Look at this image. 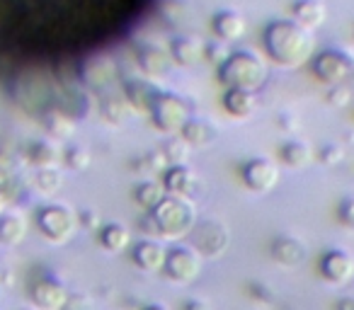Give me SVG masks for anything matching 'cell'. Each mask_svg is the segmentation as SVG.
Segmentation results:
<instances>
[{
    "label": "cell",
    "mask_w": 354,
    "mask_h": 310,
    "mask_svg": "<svg viewBox=\"0 0 354 310\" xmlns=\"http://www.w3.org/2000/svg\"><path fill=\"white\" fill-rule=\"evenodd\" d=\"M265 51L281 68H296L313 54V35L294 20H277L265 30Z\"/></svg>",
    "instance_id": "obj_1"
},
{
    "label": "cell",
    "mask_w": 354,
    "mask_h": 310,
    "mask_svg": "<svg viewBox=\"0 0 354 310\" xmlns=\"http://www.w3.org/2000/svg\"><path fill=\"white\" fill-rule=\"evenodd\" d=\"M218 80L228 90H260L267 83V64L260 54L250 49L231 51L226 61L218 66Z\"/></svg>",
    "instance_id": "obj_2"
},
{
    "label": "cell",
    "mask_w": 354,
    "mask_h": 310,
    "mask_svg": "<svg viewBox=\"0 0 354 310\" xmlns=\"http://www.w3.org/2000/svg\"><path fill=\"white\" fill-rule=\"evenodd\" d=\"M151 213L160 238H185L194 228V206L187 197H165Z\"/></svg>",
    "instance_id": "obj_3"
},
{
    "label": "cell",
    "mask_w": 354,
    "mask_h": 310,
    "mask_svg": "<svg viewBox=\"0 0 354 310\" xmlns=\"http://www.w3.org/2000/svg\"><path fill=\"white\" fill-rule=\"evenodd\" d=\"M37 228L49 242L61 245L73 238L75 228H78V216L66 204H49L37 213Z\"/></svg>",
    "instance_id": "obj_4"
},
{
    "label": "cell",
    "mask_w": 354,
    "mask_h": 310,
    "mask_svg": "<svg viewBox=\"0 0 354 310\" xmlns=\"http://www.w3.org/2000/svg\"><path fill=\"white\" fill-rule=\"evenodd\" d=\"M151 117H153V124L160 128L162 133H177L183 131L185 124L192 119V107L185 97L175 93H160L158 99L153 102L151 107Z\"/></svg>",
    "instance_id": "obj_5"
},
{
    "label": "cell",
    "mask_w": 354,
    "mask_h": 310,
    "mask_svg": "<svg viewBox=\"0 0 354 310\" xmlns=\"http://www.w3.org/2000/svg\"><path fill=\"white\" fill-rule=\"evenodd\" d=\"M189 240H192V247L199 255L214 260V257H221L228 250L231 235H228V228L221 221L209 218V221L194 223V228L189 231Z\"/></svg>",
    "instance_id": "obj_6"
},
{
    "label": "cell",
    "mask_w": 354,
    "mask_h": 310,
    "mask_svg": "<svg viewBox=\"0 0 354 310\" xmlns=\"http://www.w3.org/2000/svg\"><path fill=\"white\" fill-rule=\"evenodd\" d=\"M165 274L177 284H192L202 274V255L192 245H175L165 255Z\"/></svg>",
    "instance_id": "obj_7"
},
{
    "label": "cell",
    "mask_w": 354,
    "mask_h": 310,
    "mask_svg": "<svg viewBox=\"0 0 354 310\" xmlns=\"http://www.w3.org/2000/svg\"><path fill=\"white\" fill-rule=\"evenodd\" d=\"M352 68L354 59L342 49H325L313 59V75L325 85H342Z\"/></svg>",
    "instance_id": "obj_8"
},
{
    "label": "cell",
    "mask_w": 354,
    "mask_h": 310,
    "mask_svg": "<svg viewBox=\"0 0 354 310\" xmlns=\"http://www.w3.org/2000/svg\"><path fill=\"white\" fill-rule=\"evenodd\" d=\"M243 182L250 192L265 194L272 192L279 182V168L267 158H252L243 165Z\"/></svg>",
    "instance_id": "obj_9"
},
{
    "label": "cell",
    "mask_w": 354,
    "mask_h": 310,
    "mask_svg": "<svg viewBox=\"0 0 354 310\" xmlns=\"http://www.w3.org/2000/svg\"><path fill=\"white\" fill-rule=\"evenodd\" d=\"M320 276L330 284H349L354 279V255L347 250H328L320 257Z\"/></svg>",
    "instance_id": "obj_10"
},
{
    "label": "cell",
    "mask_w": 354,
    "mask_h": 310,
    "mask_svg": "<svg viewBox=\"0 0 354 310\" xmlns=\"http://www.w3.org/2000/svg\"><path fill=\"white\" fill-rule=\"evenodd\" d=\"M32 303L37 310H66L68 291L56 279H41L32 286Z\"/></svg>",
    "instance_id": "obj_11"
},
{
    "label": "cell",
    "mask_w": 354,
    "mask_h": 310,
    "mask_svg": "<svg viewBox=\"0 0 354 310\" xmlns=\"http://www.w3.org/2000/svg\"><path fill=\"white\" fill-rule=\"evenodd\" d=\"M158 95H160V90L143 78H131L124 83V99H127V104H131L133 109H141V112H151Z\"/></svg>",
    "instance_id": "obj_12"
},
{
    "label": "cell",
    "mask_w": 354,
    "mask_h": 310,
    "mask_svg": "<svg viewBox=\"0 0 354 310\" xmlns=\"http://www.w3.org/2000/svg\"><path fill=\"white\" fill-rule=\"evenodd\" d=\"M80 75H83V83L88 85V88L100 90V88H107L114 80L117 66H114V61L107 59V56H97V59H90L88 64L83 66Z\"/></svg>",
    "instance_id": "obj_13"
},
{
    "label": "cell",
    "mask_w": 354,
    "mask_h": 310,
    "mask_svg": "<svg viewBox=\"0 0 354 310\" xmlns=\"http://www.w3.org/2000/svg\"><path fill=\"white\" fill-rule=\"evenodd\" d=\"M162 187L175 197H189L197 189V175L189 165H172V168L165 170Z\"/></svg>",
    "instance_id": "obj_14"
},
{
    "label": "cell",
    "mask_w": 354,
    "mask_h": 310,
    "mask_svg": "<svg viewBox=\"0 0 354 310\" xmlns=\"http://www.w3.org/2000/svg\"><path fill=\"white\" fill-rule=\"evenodd\" d=\"M272 257L281 267H299L306 260V245L294 235H279L272 242Z\"/></svg>",
    "instance_id": "obj_15"
},
{
    "label": "cell",
    "mask_w": 354,
    "mask_h": 310,
    "mask_svg": "<svg viewBox=\"0 0 354 310\" xmlns=\"http://www.w3.org/2000/svg\"><path fill=\"white\" fill-rule=\"evenodd\" d=\"M165 255L167 250H162L160 242L156 240H141L131 252V260L138 269L143 271H158L162 264H165Z\"/></svg>",
    "instance_id": "obj_16"
},
{
    "label": "cell",
    "mask_w": 354,
    "mask_h": 310,
    "mask_svg": "<svg viewBox=\"0 0 354 310\" xmlns=\"http://www.w3.org/2000/svg\"><path fill=\"white\" fill-rule=\"evenodd\" d=\"M214 35L218 37L221 41H236L241 39L243 35H245V20H243V15H238L236 10H221L214 15Z\"/></svg>",
    "instance_id": "obj_17"
},
{
    "label": "cell",
    "mask_w": 354,
    "mask_h": 310,
    "mask_svg": "<svg viewBox=\"0 0 354 310\" xmlns=\"http://www.w3.org/2000/svg\"><path fill=\"white\" fill-rule=\"evenodd\" d=\"M291 15H294L296 25L313 32L325 22V6L320 0H296L294 8H291Z\"/></svg>",
    "instance_id": "obj_18"
},
{
    "label": "cell",
    "mask_w": 354,
    "mask_h": 310,
    "mask_svg": "<svg viewBox=\"0 0 354 310\" xmlns=\"http://www.w3.org/2000/svg\"><path fill=\"white\" fill-rule=\"evenodd\" d=\"M172 51V61H177L180 66H197L199 61L204 59V44L197 39V37H177L175 41H172L170 46Z\"/></svg>",
    "instance_id": "obj_19"
},
{
    "label": "cell",
    "mask_w": 354,
    "mask_h": 310,
    "mask_svg": "<svg viewBox=\"0 0 354 310\" xmlns=\"http://www.w3.org/2000/svg\"><path fill=\"white\" fill-rule=\"evenodd\" d=\"M183 138L189 143L192 148H204V146H212L214 141H216V128L212 126V124L207 122V119H197L192 117L187 124H185L183 131Z\"/></svg>",
    "instance_id": "obj_20"
},
{
    "label": "cell",
    "mask_w": 354,
    "mask_h": 310,
    "mask_svg": "<svg viewBox=\"0 0 354 310\" xmlns=\"http://www.w3.org/2000/svg\"><path fill=\"white\" fill-rule=\"evenodd\" d=\"M27 235V218L22 213H3L0 216V242L15 247Z\"/></svg>",
    "instance_id": "obj_21"
},
{
    "label": "cell",
    "mask_w": 354,
    "mask_h": 310,
    "mask_svg": "<svg viewBox=\"0 0 354 310\" xmlns=\"http://www.w3.org/2000/svg\"><path fill=\"white\" fill-rule=\"evenodd\" d=\"M223 109L231 117L248 119L257 109L255 93H250V90H228L226 97H223Z\"/></svg>",
    "instance_id": "obj_22"
},
{
    "label": "cell",
    "mask_w": 354,
    "mask_h": 310,
    "mask_svg": "<svg viewBox=\"0 0 354 310\" xmlns=\"http://www.w3.org/2000/svg\"><path fill=\"white\" fill-rule=\"evenodd\" d=\"M136 61L141 66V70L146 75H165L170 68V59L165 56V51L158 49V46H141L136 54Z\"/></svg>",
    "instance_id": "obj_23"
},
{
    "label": "cell",
    "mask_w": 354,
    "mask_h": 310,
    "mask_svg": "<svg viewBox=\"0 0 354 310\" xmlns=\"http://www.w3.org/2000/svg\"><path fill=\"white\" fill-rule=\"evenodd\" d=\"M129 242H131V233H129V228L122 226V223H107V226L100 231V245L107 252L127 250Z\"/></svg>",
    "instance_id": "obj_24"
},
{
    "label": "cell",
    "mask_w": 354,
    "mask_h": 310,
    "mask_svg": "<svg viewBox=\"0 0 354 310\" xmlns=\"http://www.w3.org/2000/svg\"><path fill=\"white\" fill-rule=\"evenodd\" d=\"M165 197H167L165 187H162L160 182H156V180H146V182L136 184V189H133V199H136L138 206H143L146 211H153Z\"/></svg>",
    "instance_id": "obj_25"
},
{
    "label": "cell",
    "mask_w": 354,
    "mask_h": 310,
    "mask_svg": "<svg viewBox=\"0 0 354 310\" xmlns=\"http://www.w3.org/2000/svg\"><path fill=\"white\" fill-rule=\"evenodd\" d=\"M279 155H281V160H284V165H289V168H294V170L306 168V165L310 163V158H313V153H310L308 143L296 141V138L281 146Z\"/></svg>",
    "instance_id": "obj_26"
},
{
    "label": "cell",
    "mask_w": 354,
    "mask_h": 310,
    "mask_svg": "<svg viewBox=\"0 0 354 310\" xmlns=\"http://www.w3.org/2000/svg\"><path fill=\"white\" fill-rule=\"evenodd\" d=\"M189 143L185 141V138H177V136H172V138H167L165 143H162V148H160V155H162V160H165L167 165H187V160H189Z\"/></svg>",
    "instance_id": "obj_27"
},
{
    "label": "cell",
    "mask_w": 354,
    "mask_h": 310,
    "mask_svg": "<svg viewBox=\"0 0 354 310\" xmlns=\"http://www.w3.org/2000/svg\"><path fill=\"white\" fill-rule=\"evenodd\" d=\"M30 160L39 170L56 168V165H59V160H61V151L51 141H39V143H35V146H32Z\"/></svg>",
    "instance_id": "obj_28"
},
{
    "label": "cell",
    "mask_w": 354,
    "mask_h": 310,
    "mask_svg": "<svg viewBox=\"0 0 354 310\" xmlns=\"http://www.w3.org/2000/svg\"><path fill=\"white\" fill-rule=\"evenodd\" d=\"M46 131L56 138H68V136H73V131H75V122L64 112H51L49 117H46Z\"/></svg>",
    "instance_id": "obj_29"
},
{
    "label": "cell",
    "mask_w": 354,
    "mask_h": 310,
    "mask_svg": "<svg viewBox=\"0 0 354 310\" xmlns=\"http://www.w3.org/2000/svg\"><path fill=\"white\" fill-rule=\"evenodd\" d=\"M37 187H39V192L46 194V197H54V194L64 187V175L56 168L39 170V173H37Z\"/></svg>",
    "instance_id": "obj_30"
},
{
    "label": "cell",
    "mask_w": 354,
    "mask_h": 310,
    "mask_svg": "<svg viewBox=\"0 0 354 310\" xmlns=\"http://www.w3.org/2000/svg\"><path fill=\"white\" fill-rule=\"evenodd\" d=\"M102 117L109 124H122L127 119V107H124L122 99L117 97H107L102 99Z\"/></svg>",
    "instance_id": "obj_31"
},
{
    "label": "cell",
    "mask_w": 354,
    "mask_h": 310,
    "mask_svg": "<svg viewBox=\"0 0 354 310\" xmlns=\"http://www.w3.org/2000/svg\"><path fill=\"white\" fill-rule=\"evenodd\" d=\"M66 165L71 170H85L90 165V151L85 146H73L66 153Z\"/></svg>",
    "instance_id": "obj_32"
},
{
    "label": "cell",
    "mask_w": 354,
    "mask_h": 310,
    "mask_svg": "<svg viewBox=\"0 0 354 310\" xmlns=\"http://www.w3.org/2000/svg\"><path fill=\"white\" fill-rule=\"evenodd\" d=\"M162 165H165V160H162L160 153H148V155H141V158L133 163V168H138L141 175H153V173H158Z\"/></svg>",
    "instance_id": "obj_33"
},
{
    "label": "cell",
    "mask_w": 354,
    "mask_h": 310,
    "mask_svg": "<svg viewBox=\"0 0 354 310\" xmlns=\"http://www.w3.org/2000/svg\"><path fill=\"white\" fill-rule=\"evenodd\" d=\"M318 158L323 165H339L344 160V148L339 143H328V146L320 148Z\"/></svg>",
    "instance_id": "obj_34"
},
{
    "label": "cell",
    "mask_w": 354,
    "mask_h": 310,
    "mask_svg": "<svg viewBox=\"0 0 354 310\" xmlns=\"http://www.w3.org/2000/svg\"><path fill=\"white\" fill-rule=\"evenodd\" d=\"M204 56H207L209 61H212V64H216V66H221L223 61L228 59V56H231V51L226 49V41H212V44L209 46H204Z\"/></svg>",
    "instance_id": "obj_35"
},
{
    "label": "cell",
    "mask_w": 354,
    "mask_h": 310,
    "mask_svg": "<svg viewBox=\"0 0 354 310\" xmlns=\"http://www.w3.org/2000/svg\"><path fill=\"white\" fill-rule=\"evenodd\" d=\"M337 218L344 228L354 231V197H344L337 206Z\"/></svg>",
    "instance_id": "obj_36"
},
{
    "label": "cell",
    "mask_w": 354,
    "mask_h": 310,
    "mask_svg": "<svg viewBox=\"0 0 354 310\" xmlns=\"http://www.w3.org/2000/svg\"><path fill=\"white\" fill-rule=\"evenodd\" d=\"M349 97H352V93H349L344 85H333V90H330V95H328V102L333 104V107H347Z\"/></svg>",
    "instance_id": "obj_37"
},
{
    "label": "cell",
    "mask_w": 354,
    "mask_h": 310,
    "mask_svg": "<svg viewBox=\"0 0 354 310\" xmlns=\"http://www.w3.org/2000/svg\"><path fill=\"white\" fill-rule=\"evenodd\" d=\"M80 223H85L88 228H100V218L95 211H83L80 213Z\"/></svg>",
    "instance_id": "obj_38"
},
{
    "label": "cell",
    "mask_w": 354,
    "mask_h": 310,
    "mask_svg": "<svg viewBox=\"0 0 354 310\" xmlns=\"http://www.w3.org/2000/svg\"><path fill=\"white\" fill-rule=\"evenodd\" d=\"M141 228H143V233H146V235H158L156 221H153V218H151V213H148V216L141 221Z\"/></svg>",
    "instance_id": "obj_39"
},
{
    "label": "cell",
    "mask_w": 354,
    "mask_h": 310,
    "mask_svg": "<svg viewBox=\"0 0 354 310\" xmlns=\"http://www.w3.org/2000/svg\"><path fill=\"white\" fill-rule=\"evenodd\" d=\"M183 310H209V305L204 303V300H199V298H189L187 303L183 305Z\"/></svg>",
    "instance_id": "obj_40"
},
{
    "label": "cell",
    "mask_w": 354,
    "mask_h": 310,
    "mask_svg": "<svg viewBox=\"0 0 354 310\" xmlns=\"http://www.w3.org/2000/svg\"><path fill=\"white\" fill-rule=\"evenodd\" d=\"M337 310H354V298H342L337 303Z\"/></svg>",
    "instance_id": "obj_41"
},
{
    "label": "cell",
    "mask_w": 354,
    "mask_h": 310,
    "mask_svg": "<svg viewBox=\"0 0 354 310\" xmlns=\"http://www.w3.org/2000/svg\"><path fill=\"white\" fill-rule=\"evenodd\" d=\"M146 310H167V305H162V303H153V305H148Z\"/></svg>",
    "instance_id": "obj_42"
}]
</instances>
